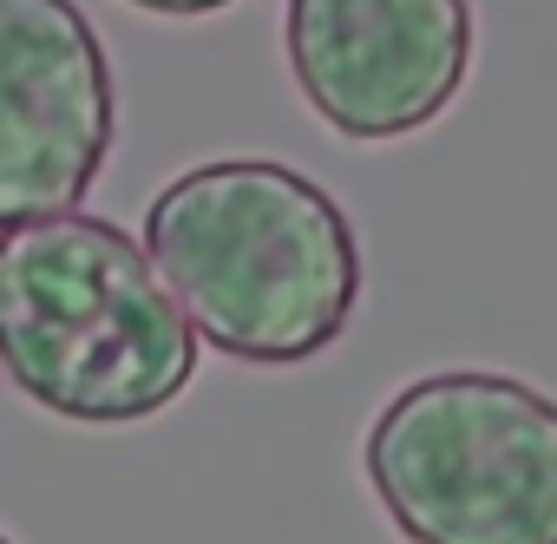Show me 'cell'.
Here are the masks:
<instances>
[{
	"instance_id": "cell-1",
	"label": "cell",
	"mask_w": 557,
	"mask_h": 544,
	"mask_svg": "<svg viewBox=\"0 0 557 544\" xmlns=\"http://www.w3.org/2000/svg\"><path fill=\"white\" fill-rule=\"evenodd\" d=\"M138 249L190 335L249 368L329 355L368 283L355 217L309 171L275 158H210L177 171L151 197Z\"/></svg>"
},
{
	"instance_id": "cell-2",
	"label": "cell",
	"mask_w": 557,
	"mask_h": 544,
	"mask_svg": "<svg viewBox=\"0 0 557 544\" xmlns=\"http://www.w3.org/2000/svg\"><path fill=\"white\" fill-rule=\"evenodd\" d=\"M197 335L112 217L0 230V374L79 426H132L197 381Z\"/></svg>"
},
{
	"instance_id": "cell-3",
	"label": "cell",
	"mask_w": 557,
	"mask_h": 544,
	"mask_svg": "<svg viewBox=\"0 0 557 544\" xmlns=\"http://www.w3.org/2000/svg\"><path fill=\"white\" fill-rule=\"evenodd\" d=\"M361 472L407 544H557V400L518 374L407 381L374 413Z\"/></svg>"
},
{
	"instance_id": "cell-4",
	"label": "cell",
	"mask_w": 557,
	"mask_h": 544,
	"mask_svg": "<svg viewBox=\"0 0 557 544\" xmlns=\"http://www.w3.org/2000/svg\"><path fill=\"white\" fill-rule=\"evenodd\" d=\"M472 47V0H283L289 79L348 145H394L446 119Z\"/></svg>"
},
{
	"instance_id": "cell-5",
	"label": "cell",
	"mask_w": 557,
	"mask_h": 544,
	"mask_svg": "<svg viewBox=\"0 0 557 544\" xmlns=\"http://www.w3.org/2000/svg\"><path fill=\"white\" fill-rule=\"evenodd\" d=\"M119 132L112 60L73 0H0V230L79 210Z\"/></svg>"
},
{
	"instance_id": "cell-6",
	"label": "cell",
	"mask_w": 557,
	"mask_h": 544,
	"mask_svg": "<svg viewBox=\"0 0 557 544\" xmlns=\"http://www.w3.org/2000/svg\"><path fill=\"white\" fill-rule=\"evenodd\" d=\"M145 14H164V21H197V14H216V8H236V0H132Z\"/></svg>"
},
{
	"instance_id": "cell-7",
	"label": "cell",
	"mask_w": 557,
	"mask_h": 544,
	"mask_svg": "<svg viewBox=\"0 0 557 544\" xmlns=\"http://www.w3.org/2000/svg\"><path fill=\"white\" fill-rule=\"evenodd\" d=\"M0 544H14V537H8V531H0Z\"/></svg>"
}]
</instances>
